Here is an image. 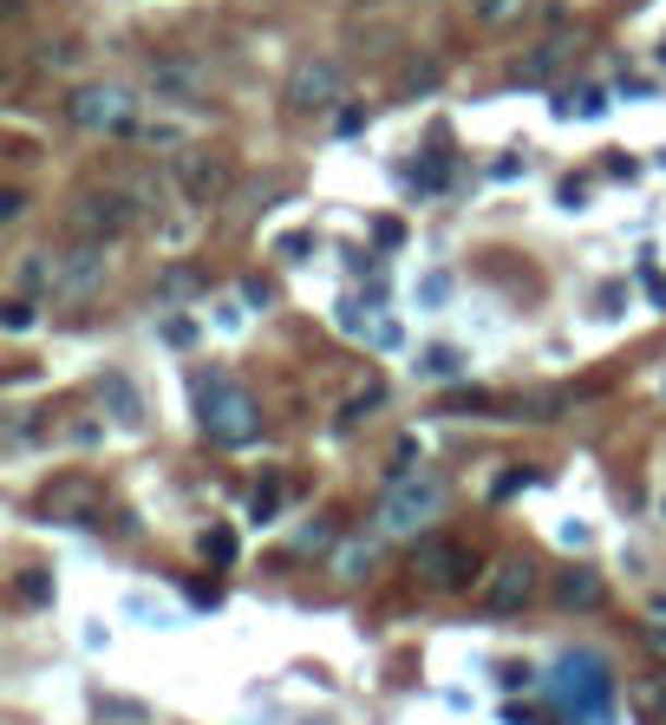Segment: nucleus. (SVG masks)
<instances>
[{
	"instance_id": "nucleus-1",
	"label": "nucleus",
	"mask_w": 666,
	"mask_h": 725,
	"mask_svg": "<svg viewBox=\"0 0 666 725\" xmlns=\"http://www.w3.org/2000/svg\"><path fill=\"white\" fill-rule=\"evenodd\" d=\"M549 700L576 725H608V713H615V674H608V661L589 654V648L562 654L549 667Z\"/></svg>"
},
{
	"instance_id": "nucleus-2",
	"label": "nucleus",
	"mask_w": 666,
	"mask_h": 725,
	"mask_svg": "<svg viewBox=\"0 0 666 725\" xmlns=\"http://www.w3.org/2000/svg\"><path fill=\"white\" fill-rule=\"evenodd\" d=\"M196 419H203V432H209L222 451H242V445L262 438V406H255L249 386H235L229 373L196 379Z\"/></svg>"
},
{
	"instance_id": "nucleus-3",
	"label": "nucleus",
	"mask_w": 666,
	"mask_h": 725,
	"mask_svg": "<svg viewBox=\"0 0 666 725\" xmlns=\"http://www.w3.org/2000/svg\"><path fill=\"white\" fill-rule=\"evenodd\" d=\"M65 118H72V131H85V137H131V131H137V98H131V85H118V78H92V85H72Z\"/></svg>"
},
{
	"instance_id": "nucleus-4",
	"label": "nucleus",
	"mask_w": 666,
	"mask_h": 725,
	"mask_svg": "<svg viewBox=\"0 0 666 725\" xmlns=\"http://www.w3.org/2000/svg\"><path fill=\"white\" fill-rule=\"evenodd\" d=\"M438 510H445V484L438 478H392L386 484V497H379V530L386 536H419V530H432L438 523Z\"/></svg>"
},
{
	"instance_id": "nucleus-5",
	"label": "nucleus",
	"mask_w": 666,
	"mask_h": 725,
	"mask_svg": "<svg viewBox=\"0 0 666 725\" xmlns=\"http://www.w3.org/2000/svg\"><path fill=\"white\" fill-rule=\"evenodd\" d=\"M131 222H137V196H131V190H85V196L72 203L78 242H111V235H124Z\"/></svg>"
},
{
	"instance_id": "nucleus-6",
	"label": "nucleus",
	"mask_w": 666,
	"mask_h": 725,
	"mask_svg": "<svg viewBox=\"0 0 666 725\" xmlns=\"http://www.w3.org/2000/svg\"><path fill=\"white\" fill-rule=\"evenodd\" d=\"M412 569H419L425 589H445V595H458V589L477 582V556L464 543H451V536H425L419 556H412Z\"/></svg>"
},
{
	"instance_id": "nucleus-7",
	"label": "nucleus",
	"mask_w": 666,
	"mask_h": 725,
	"mask_svg": "<svg viewBox=\"0 0 666 725\" xmlns=\"http://www.w3.org/2000/svg\"><path fill=\"white\" fill-rule=\"evenodd\" d=\"M530 595H536V563L530 556H504L484 576V615H523Z\"/></svg>"
},
{
	"instance_id": "nucleus-8",
	"label": "nucleus",
	"mask_w": 666,
	"mask_h": 725,
	"mask_svg": "<svg viewBox=\"0 0 666 725\" xmlns=\"http://www.w3.org/2000/svg\"><path fill=\"white\" fill-rule=\"evenodd\" d=\"M98 281H105V242H78L72 255H59L52 294L59 301H85V294H98Z\"/></svg>"
},
{
	"instance_id": "nucleus-9",
	"label": "nucleus",
	"mask_w": 666,
	"mask_h": 725,
	"mask_svg": "<svg viewBox=\"0 0 666 725\" xmlns=\"http://www.w3.org/2000/svg\"><path fill=\"white\" fill-rule=\"evenodd\" d=\"M334 98H340V72H334L327 59L301 65V72H294V85H288V105H294V111H327Z\"/></svg>"
},
{
	"instance_id": "nucleus-10",
	"label": "nucleus",
	"mask_w": 666,
	"mask_h": 725,
	"mask_svg": "<svg viewBox=\"0 0 666 725\" xmlns=\"http://www.w3.org/2000/svg\"><path fill=\"white\" fill-rule=\"evenodd\" d=\"M183 190H190L196 203H216V196L229 190V157H216V150H190V157H183Z\"/></svg>"
},
{
	"instance_id": "nucleus-11",
	"label": "nucleus",
	"mask_w": 666,
	"mask_h": 725,
	"mask_svg": "<svg viewBox=\"0 0 666 725\" xmlns=\"http://www.w3.org/2000/svg\"><path fill=\"white\" fill-rule=\"evenodd\" d=\"M98 399H105V412H111L118 432H137V425H144V399H137V386H131L124 373H105V379H98Z\"/></svg>"
},
{
	"instance_id": "nucleus-12",
	"label": "nucleus",
	"mask_w": 666,
	"mask_h": 725,
	"mask_svg": "<svg viewBox=\"0 0 666 725\" xmlns=\"http://www.w3.org/2000/svg\"><path fill=\"white\" fill-rule=\"evenodd\" d=\"M556 602H562L569 615H589V608H602V582H595L589 569H562V582H556Z\"/></svg>"
},
{
	"instance_id": "nucleus-13",
	"label": "nucleus",
	"mask_w": 666,
	"mask_h": 725,
	"mask_svg": "<svg viewBox=\"0 0 666 725\" xmlns=\"http://www.w3.org/2000/svg\"><path fill=\"white\" fill-rule=\"evenodd\" d=\"M196 78H203V72H196L190 59H157V65H150V85H157V92H170V98H190V92H196Z\"/></svg>"
},
{
	"instance_id": "nucleus-14",
	"label": "nucleus",
	"mask_w": 666,
	"mask_h": 725,
	"mask_svg": "<svg viewBox=\"0 0 666 725\" xmlns=\"http://www.w3.org/2000/svg\"><path fill=\"white\" fill-rule=\"evenodd\" d=\"M445 183H451L445 150H432V157H419V164H412V190H419V196H445Z\"/></svg>"
},
{
	"instance_id": "nucleus-15",
	"label": "nucleus",
	"mask_w": 666,
	"mask_h": 725,
	"mask_svg": "<svg viewBox=\"0 0 666 725\" xmlns=\"http://www.w3.org/2000/svg\"><path fill=\"white\" fill-rule=\"evenodd\" d=\"M634 725H666V680L634 687Z\"/></svg>"
},
{
	"instance_id": "nucleus-16",
	"label": "nucleus",
	"mask_w": 666,
	"mask_h": 725,
	"mask_svg": "<svg viewBox=\"0 0 666 725\" xmlns=\"http://www.w3.org/2000/svg\"><path fill=\"white\" fill-rule=\"evenodd\" d=\"M131 137H137V144H150V150H177V144H183V124H170V118H150V124H137Z\"/></svg>"
},
{
	"instance_id": "nucleus-17",
	"label": "nucleus",
	"mask_w": 666,
	"mask_h": 725,
	"mask_svg": "<svg viewBox=\"0 0 666 725\" xmlns=\"http://www.w3.org/2000/svg\"><path fill=\"white\" fill-rule=\"evenodd\" d=\"M379 406H386V386L353 392V399H347V412H340V432H347V425H360V419H366V412H379Z\"/></svg>"
},
{
	"instance_id": "nucleus-18",
	"label": "nucleus",
	"mask_w": 666,
	"mask_h": 725,
	"mask_svg": "<svg viewBox=\"0 0 666 725\" xmlns=\"http://www.w3.org/2000/svg\"><path fill=\"white\" fill-rule=\"evenodd\" d=\"M366 334H373V347H379V353H399V347H405V334H399V321H392V314H373V327H366Z\"/></svg>"
},
{
	"instance_id": "nucleus-19",
	"label": "nucleus",
	"mask_w": 666,
	"mask_h": 725,
	"mask_svg": "<svg viewBox=\"0 0 666 725\" xmlns=\"http://www.w3.org/2000/svg\"><path fill=\"white\" fill-rule=\"evenodd\" d=\"M203 556H209L216 569H222V563H235V536H229V530H203Z\"/></svg>"
},
{
	"instance_id": "nucleus-20",
	"label": "nucleus",
	"mask_w": 666,
	"mask_h": 725,
	"mask_svg": "<svg viewBox=\"0 0 666 725\" xmlns=\"http://www.w3.org/2000/svg\"><path fill=\"white\" fill-rule=\"evenodd\" d=\"M46 595H52V576H46V569H26V576H20V602H26V608H39Z\"/></svg>"
},
{
	"instance_id": "nucleus-21",
	"label": "nucleus",
	"mask_w": 666,
	"mask_h": 725,
	"mask_svg": "<svg viewBox=\"0 0 666 725\" xmlns=\"http://www.w3.org/2000/svg\"><path fill=\"white\" fill-rule=\"evenodd\" d=\"M556 59H562V39H549V46H536V52L523 59V78H543V72L556 65Z\"/></svg>"
},
{
	"instance_id": "nucleus-22",
	"label": "nucleus",
	"mask_w": 666,
	"mask_h": 725,
	"mask_svg": "<svg viewBox=\"0 0 666 725\" xmlns=\"http://www.w3.org/2000/svg\"><path fill=\"white\" fill-rule=\"evenodd\" d=\"M458 366H464V353H451V347H432V353L419 360V373H438V379H445V373H458Z\"/></svg>"
},
{
	"instance_id": "nucleus-23",
	"label": "nucleus",
	"mask_w": 666,
	"mask_h": 725,
	"mask_svg": "<svg viewBox=\"0 0 666 725\" xmlns=\"http://www.w3.org/2000/svg\"><path fill=\"white\" fill-rule=\"evenodd\" d=\"M523 7H530V0H471V13H477V20H517Z\"/></svg>"
},
{
	"instance_id": "nucleus-24",
	"label": "nucleus",
	"mask_w": 666,
	"mask_h": 725,
	"mask_svg": "<svg viewBox=\"0 0 666 725\" xmlns=\"http://www.w3.org/2000/svg\"><path fill=\"white\" fill-rule=\"evenodd\" d=\"M164 340H170V347H190V340H196V321H190V314H164Z\"/></svg>"
},
{
	"instance_id": "nucleus-25",
	"label": "nucleus",
	"mask_w": 666,
	"mask_h": 725,
	"mask_svg": "<svg viewBox=\"0 0 666 725\" xmlns=\"http://www.w3.org/2000/svg\"><path fill=\"white\" fill-rule=\"evenodd\" d=\"M33 327V301L20 294V301H7V334H26Z\"/></svg>"
},
{
	"instance_id": "nucleus-26",
	"label": "nucleus",
	"mask_w": 666,
	"mask_h": 725,
	"mask_svg": "<svg viewBox=\"0 0 666 725\" xmlns=\"http://www.w3.org/2000/svg\"><path fill=\"white\" fill-rule=\"evenodd\" d=\"M445 301H451V275H432L425 281V307H445Z\"/></svg>"
},
{
	"instance_id": "nucleus-27",
	"label": "nucleus",
	"mask_w": 666,
	"mask_h": 725,
	"mask_svg": "<svg viewBox=\"0 0 666 725\" xmlns=\"http://www.w3.org/2000/svg\"><path fill=\"white\" fill-rule=\"evenodd\" d=\"M327 543H334V536H327V523H307V530H301V543H294V549H327Z\"/></svg>"
},
{
	"instance_id": "nucleus-28",
	"label": "nucleus",
	"mask_w": 666,
	"mask_h": 725,
	"mask_svg": "<svg viewBox=\"0 0 666 725\" xmlns=\"http://www.w3.org/2000/svg\"><path fill=\"white\" fill-rule=\"evenodd\" d=\"M360 124H366V111H360V105H347V111H340V124H334V131H340V137H353V131H360Z\"/></svg>"
},
{
	"instance_id": "nucleus-29",
	"label": "nucleus",
	"mask_w": 666,
	"mask_h": 725,
	"mask_svg": "<svg viewBox=\"0 0 666 725\" xmlns=\"http://www.w3.org/2000/svg\"><path fill=\"white\" fill-rule=\"evenodd\" d=\"M249 517H255V523H268V517H275V491H255V504H249Z\"/></svg>"
},
{
	"instance_id": "nucleus-30",
	"label": "nucleus",
	"mask_w": 666,
	"mask_h": 725,
	"mask_svg": "<svg viewBox=\"0 0 666 725\" xmlns=\"http://www.w3.org/2000/svg\"><path fill=\"white\" fill-rule=\"evenodd\" d=\"M647 648H654V654L666 661V628H654V635H647Z\"/></svg>"
},
{
	"instance_id": "nucleus-31",
	"label": "nucleus",
	"mask_w": 666,
	"mask_h": 725,
	"mask_svg": "<svg viewBox=\"0 0 666 725\" xmlns=\"http://www.w3.org/2000/svg\"><path fill=\"white\" fill-rule=\"evenodd\" d=\"M654 615H661V621H666V595H661V602H654Z\"/></svg>"
}]
</instances>
